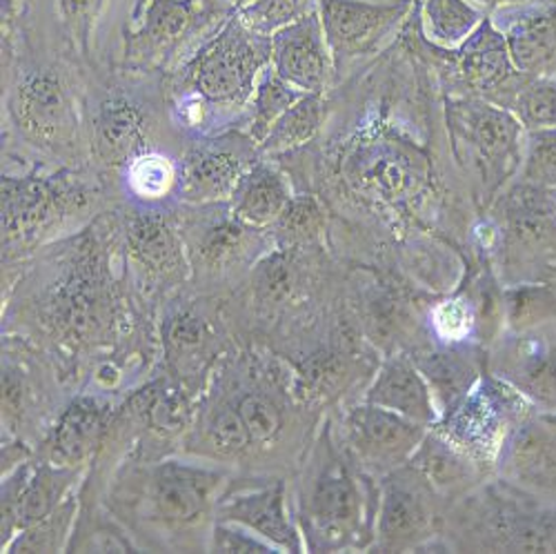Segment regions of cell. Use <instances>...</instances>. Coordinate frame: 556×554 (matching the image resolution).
Masks as SVG:
<instances>
[{"mask_svg": "<svg viewBox=\"0 0 556 554\" xmlns=\"http://www.w3.org/2000/svg\"><path fill=\"white\" fill-rule=\"evenodd\" d=\"M505 288L556 279V190L515 178L490 205Z\"/></svg>", "mask_w": 556, "mask_h": 554, "instance_id": "obj_1", "label": "cell"}, {"mask_svg": "<svg viewBox=\"0 0 556 554\" xmlns=\"http://www.w3.org/2000/svg\"><path fill=\"white\" fill-rule=\"evenodd\" d=\"M447 125L456 150L477 172L490 207L521 172L526 127L513 110L472 97L447 105Z\"/></svg>", "mask_w": 556, "mask_h": 554, "instance_id": "obj_2", "label": "cell"}, {"mask_svg": "<svg viewBox=\"0 0 556 554\" xmlns=\"http://www.w3.org/2000/svg\"><path fill=\"white\" fill-rule=\"evenodd\" d=\"M269 61L271 38L254 34L237 14H231L199 50L185 76L205 101L229 105L252 95L256 76Z\"/></svg>", "mask_w": 556, "mask_h": 554, "instance_id": "obj_3", "label": "cell"}, {"mask_svg": "<svg viewBox=\"0 0 556 554\" xmlns=\"http://www.w3.org/2000/svg\"><path fill=\"white\" fill-rule=\"evenodd\" d=\"M532 412V405L513 386L494 377L477 381L468 394L445 407L437 432L479 464H496L509 435Z\"/></svg>", "mask_w": 556, "mask_h": 554, "instance_id": "obj_4", "label": "cell"}, {"mask_svg": "<svg viewBox=\"0 0 556 554\" xmlns=\"http://www.w3.org/2000/svg\"><path fill=\"white\" fill-rule=\"evenodd\" d=\"M416 0H318L334 63L375 54L403 27Z\"/></svg>", "mask_w": 556, "mask_h": 554, "instance_id": "obj_5", "label": "cell"}, {"mask_svg": "<svg viewBox=\"0 0 556 554\" xmlns=\"http://www.w3.org/2000/svg\"><path fill=\"white\" fill-rule=\"evenodd\" d=\"M447 52L454 59L456 78L468 87L472 99L513 110L521 87L530 80L517 70L503 32L490 16L466 42Z\"/></svg>", "mask_w": 556, "mask_h": 554, "instance_id": "obj_6", "label": "cell"}, {"mask_svg": "<svg viewBox=\"0 0 556 554\" xmlns=\"http://www.w3.org/2000/svg\"><path fill=\"white\" fill-rule=\"evenodd\" d=\"M494 377L513 386L539 414H556V330L507 332L494 354Z\"/></svg>", "mask_w": 556, "mask_h": 554, "instance_id": "obj_7", "label": "cell"}, {"mask_svg": "<svg viewBox=\"0 0 556 554\" xmlns=\"http://www.w3.org/2000/svg\"><path fill=\"white\" fill-rule=\"evenodd\" d=\"M503 481L547 503H556V428L532 412L509 435L496 458Z\"/></svg>", "mask_w": 556, "mask_h": 554, "instance_id": "obj_8", "label": "cell"}, {"mask_svg": "<svg viewBox=\"0 0 556 554\" xmlns=\"http://www.w3.org/2000/svg\"><path fill=\"white\" fill-rule=\"evenodd\" d=\"M271 67L303 95L326 91L334 56L318 16V8L271 36Z\"/></svg>", "mask_w": 556, "mask_h": 554, "instance_id": "obj_9", "label": "cell"}, {"mask_svg": "<svg viewBox=\"0 0 556 554\" xmlns=\"http://www.w3.org/2000/svg\"><path fill=\"white\" fill-rule=\"evenodd\" d=\"M345 426L356 456L377 470H394L405 464L428 435L426 426L367 401L348 414Z\"/></svg>", "mask_w": 556, "mask_h": 554, "instance_id": "obj_10", "label": "cell"}, {"mask_svg": "<svg viewBox=\"0 0 556 554\" xmlns=\"http://www.w3.org/2000/svg\"><path fill=\"white\" fill-rule=\"evenodd\" d=\"M250 165L252 150L241 138H218V141L203 143L182 163L180 197L190 203L231 199L250 174Z\"/></svg>", "mask_w": 556, "mask_h": 554, "instance_id": "obj_11", "label": "cell"}, {"mask_svg": "<svg viewBox=\"0 0 556 554\" xmlns=\"http://www.w3.org/2000/svg\"><path fill=\"white\" fill-rule=\"evenodd\" d=\"M354 190L379 203H399L412 197L424 180V167L394 143H367L348 163Z\"/></svg>", "mask_w": 556, "mask_h": 554, "instance_id": "obj_12", "label": "cell"}, {"mask_svg": "<svg viewBox=\"0 0 556 554\" xmlns=\"http://www.w3.org/2000/svg\"><path fill=\"white\" fill-rule=\"evenodd\" d=\"M430 494V483L414 468L409 475L396 473L386 481L379 513V539L388 550L414 547L432 532L434 511Z\"/></svg>", "mask_w": 556, "mask_h": 554, "instance_id": "obj_13", "label": "cell"}, {"mask_svg": "<svg viewBox=\"0 0 556 554\" xmlns=\"http://www.w3.org/2000/svg\"><path fill=\"white\" fill-rule=\"evenodd\" d=\"M503 16L505 25L498 29L517 70L530 78H556V0Z\"/></svg>", "mask_w": 556, "mask_h": 554, "instance_id": "obj_14", "label": "cell"}, {"mask_svg": "<svg viewBox=\"0 0 556 554\" xmlns=\"http://www.w3.org/2000/svg\"><path fill=\"white\" fill-rule=\"evenodd\" d=\"M218 14L216 0H143L134 42L143 52H165Z\"/></svg>", "mask_w": 556, "mask_h": 554, "instance_id": "obj_15", "label": "cell"}, {"mask_svg": "<svg viewBox=\"0 0 556 554\" xmlns=\"http://www.w3.org/2000/svg\"><path fill=\"white\" fill-rule=\"evenodd\" d=\"M365 401L401 414V417L426 428L439 419L434 394L421 375L419 365L407 356H394L381 367Z\"/></svg>", "mask_w": 556, "mask_h": 554, "instance_id": "obj_16", "label": "cell"}, {"mask_svg": "<svg viewBox=\"0 0 556 554\" xmlns=\"http://www.w3.org/2000/svg\"><path fill=\"white\" fill-rule=\"evenodd\" d=\"M309 517L320 547H339L356 530L361 519V492L350 475L332 470L312 494Z\"/></svg>", "mask_w": 556, "mask_h": 554, "instance_id": "obj_17", "label": "cell"}, {"mask_svg": "<svg viewBox=\"0 0 556 554\" xmlns=\"http://www.w3.org/2000/svg\"><path fill=\"white\" fill-rule=\"evenodd\" d=\"M14 112L21 127L36 141H56L70 127L67 97L50 72L31 74L21 83Z\"/></svg>", "mask_w": 556, "mask_h": 554, "instance_id": "obj_18", "label": "cell"}, {"mask_svg": "<svg viewBox=\"0 0 556 554\" xmlns=\"http://www.w3.org/2000/svg\"><path fill=\"white\" fill-rule=\"evenodd\" d=\"M72 192L50 180L3 178V229L8 237L29 235L65 210Z\"/></svg>", "mask_w": 556, "mask_h": 554, "instance_id": "obj_19", "label": "cell"}, {"mask_svg": "<svg viewBox=\"0 0 556 554\" xmlns=\"http://www.w3.org/2000/svg\"><path fill=\"white\" fill-rule=\"evenodd\" d=\"M409 466L419 473L432 490L454 492L470 486L479 475V461L437 430L426 435L421 445L409 458Z\"/></svg>", "mask_w": 556, "mask_h": 554, "instance_id": "obj_20", "label": "cell"}, {"mask_svg": "<svg viewBox=\"0 0 556 554\" xmlns=\"http://www.w3.org/2000/svg\"><path fill=\"white\" fill-rule=\"evenodd\" d=\"M235 216L252 227L276 223L283 214L290 192L286 180L269 167H254L243 178L239 192L235 194Z\"/></svg>", "mask_w": 556, "mask_h": 554, "instance_id": "obj_21", "label": "cell"}, {"mask_svg": "<svg viewBox=\"0 0 556 554\" xmlns=\"http://www.w3.org/2000/svg\"><path fill=\"white\" fill-rule=\"evenodd\" d=\"M485 16L472 0H424L421 5L424 34L441 50H456L479 29Z\"/></svg>", "mask_w": 556, "mask_h": 554, "instance_id": "obj_22", "label": "cell"}, {"mask_svg": "<svg viewBox=\"0 0 556 554\" xmlns=\"http://www.w3.org/2000/svg\"><path fill=\"white\" fill-rule=\"evenodd\" d=\"M146 141V121L138 108L127 101H110L105 103L99 127H97V143L99 152L110 163L134 161L136 154L143 150Z\"/></svg>", "mask_w": 556, "mask_h": 554, "instance_id": "obj_23", "label": "cell"}, {"mask_svg": "<svg viewBox=\"0 0 556 554\" xmlns=\"http://www.w3.org/2000/svg\"><path fill=\"white\" fill-rule=\"evenodd\" d=\"M227 519L245 524L256 530L261 537L269 539L274 545L292 547L294 532L283 513V496L281 490H261L245 496H239L225 505Z\"/></svg>", "mask_w": 556, "mask_h": 554, "instance_id": "obj_24", "label": "cell"}, {"mask_svg": "<svg viewBox=\"0 0 556 554\" xmlns=\"http://www.w3.org/2000/svg\"><path fill=\"white\" fill-rule=\"evenodd\" d=\"M212 486V477L178 466H165L156 477L154 501L165 519L190 521L201 511Z\"/></svg>", "mask_w": 556, "mask_h": 554, "instance_id": "obj_25", "label": "cell"}, {"mask_svg": "<svg viewBox=\"0 0 556 554\" xmlns=\"http://www.w3.org/2000/svg\"><path fill=\"white\" fill-rule=\"evenodd\" d=\"M421 375L426 377L434 401L450 407L463 394H468L479 381V367L475 358L460 350H441L428 356L416 358Z\"/></svg>", "mask_w": 556, "mask_h": 554, "instance_id": "obj_26", "label": "cell"}, {"mask_svg": "<svg viewBox=\"0 0 556 554\" xmlns=\"http://www.w3.org/2000/svg\"><path fill=\"white\" fill-rule=\"evenodd\" d=\"M507 332H530L556 320V284H521L503 292Z\"/></svg>", "mask_w": 556, "mask_h": 554, "instance_id": "obj_27", "label": "cell"}, {"mask_svg": "<svg viewBox=\"0 0 556 554\" xmlns=\"http://www.w3.org/2000/svg\"><path fill=\"white\" fill-rule=\"evenodd\" d=\"M65 486L63 473L42 468L16 490L3 494V519H16L18 526L31 528L52 513Z\"/></svg>", "mask_w": 556, "mask_h": 554, "instance_id": "obj_28", "label": "cell"}, {"mask_svg": "<svg viewBox=\"0 0 556 554\" xmlns=\"http://www.w3.org/2000/svg\"><path fill=\"white\" fill-rule=\"evenodd\" d=\"M105 412L94 401H76L65 414L56 428L54 456L63 464L80 461L91 448L97 445L99 435L103 432Z\"/></svg>", "mask_w": 556, "mask_h": 554, "instance_id": "obj_29", "label": "cell"}, {"mask_svg": "<svg viewBox=\"0 0 556 554\" xmlns=\"http://www.w3.org/2000/svg\"><path fill=\"white\" fill-rule=\"evenodd\" d=\"M323 123V95H303L263 138V152H290L316 136Z\"/></svg>", "mask_w": 556, "mask_h": 554, "instance_id": "obj_30", "label": "cell"}, {"mask_svg": "<svg viewBox=\"0 0 556 554\" xmlns=\"http://www.w3.org/2000/svg\"><path fill=\"white\" fill-rule=\"evenodd\" d=\"M131 254L152 269H169L178 261V243L172 227L159 216H141L129 227Z\"/></svg>", "mask_w": 556, "mask_h": 554, "instance_id": "obj_31", "label": "cell"}, {"mask_svg": "<svg viewBox=\"0 0 556 554\" xmlns=\"http://www.w3.org/2000/svg\"><path fill=\"white\" fill-rule=\"evenodd\" d=\"M301 97L303 91L286 83L274 72V67L265 72L256 85V95H254V118H252L254 143L261 146L263 138L274 127V123L281 118Z\"/></svg>", "mask_w": 556, "mask_h": 554, "instance_id": "obj_32", "label": "cell"}, {"mask_svg": "<svg viewBox=\"0 0 556 554\" xmlns=\"http://www.w3.org/2000/svg\"><path fill=\"white\" fill-rule=\"evenodd\" d=\"M318 8V0H252L237 16L258 36L271 38Z\"/></svg>", "mask_w": 556, "mask_h": 554, "instance_id": "obj_33", "label": "cell"}, {"mask_svg": "<svg viewBox=\"0 0 556 554\" xmlns=\"http://www.w3.org/2000/svg\"><path fill=\"white\" fill-rule=\"evenodd\" d=\"M513 112L526 131L556 127V78H530L517 95Z\"/></svg>", "mask_w": 556, "mask_h": 554, "instance_id": "obj_34", "label": "cell"}, {"mask_svg": "<svg viewBox=\"0 0 556 554\" xmlns=\"http://www.w3.org/2000/svg\"><path fill=\"white\" fill-rule=\"evenodd\" d=\"M521 180L556 190V127L526 131Z\"/></svg>", "mask_w": 556, "mask_h": 554, "instance_id": "obj_35", "label": "cell"}, {"mask_svg": "<svg viewBox=\"0 0 556 554\" xmlns=\"http://www.w3.org/2000/svg\"><path fill=\"white\" fill-rule=\"evenodd\" d=\"M172 180H174L172 165L167 163V159L156 154L136 156L129 167L131 190L143 199H159L167 194Z\"/></svg>", "mask_w": 556, "mask_h": 554, "instance_id": "obj_36", "label": "cell"}, {"mask_svg": "<svg viewBox=\"0 0 556 554\" xmlns=\"http://www.w3.org/2000/svg\"><path fill=\"white\" fill-rule=\"evenodd\" d=\"M276 223L292 239H312L320 232L323 212L314 199L296 197L288 201L283 214L278 216Z\"/></svg>", "mask_w": 556, "mask_h": 554, "instance_id": "obj_37", "label": "cell"}, {"mask_svg": "<svg viewBox=\"0 0 556 554\" xmlns=\"http://www.w3.org/2000/svg\"><path fill=\"white\" fill-rule=\"evenodd\" d=\"M212 445L227 456L241 454L252 441L239 410H220L210 426Z\"/></svg>", "mask_w": 556, "mask_h": 554, "instance_id": "obj_38", "label": "cell"}, {"mask_svg": "<svg viewBox=\"0 0 556 554\" xmlns=\"http://www.w3.org/2000/svg\"><path fill=\"white\" fill-rule=\"evenodd\" d=\"M239 414L252 441H269L281 430V414L263 396L248 394L239 403Z\"/></svg>", "mask_w": 556, "mask_h": 554, "instance_id": "obj_39", "label": "cell"}, {"mask_svg": "<svg viewBox=\"0 0 556 554\" xmlns=\"http://www.w3.org/2000/svg\"><path fill=\"white\" fill-rule=\"evenodd\" d=\"M432 323L437 335L445 343H458L468 339V335L475 328V316L468 303L463 301H443L432 312Z\"/></svg>", "mask_w": 556, "mask_h": 554, "instance_id": "obj_40", "label": "cell"}, {"mask_svg": "<svg viewBox=\"0 0 556 554\" xmlns=\"http://www.w3.org/2000/svg\"><path fill=\"white\" fill-rule=\"evenodd\" d=\"M245 223L237 221H223L216 227L210 229V235L205 237L203 250L212 261H223L227 256L235 254L245 237Z\"/></svg>", "mask_w": 556, "mask_h": 554, "instance_id": "obj_41", "label": "cell"}, {"mask_svg": "<svg viewBox=\"0 0 556 554\" xmlns=\"http://www.w3.org/2000/svg\"><path fill=\"white\" fill-rule=\"evenodd\" d=\"M256 284L258 290L265 299H281L288 294L290 284H292V276H290V265L283 256H271L267 259L256 276Z\"/></svg>", "mask_w": 556, "mask_h": 554, "instance_id": "obj_42", "label": "cell"}, {"mask_svg": "<svg viewBox=\"0 0 556 554\" xmlns=\"http://www.w3.org/2000/svg\"><path fill=\"white\" fill-rule=\"evenodd\" d=\"M203 335H205V328H203L201 320L190 318V316H182V318H178V320L172 323V328H169V343H172L178 352H190V350L201 348Z\"/></svg>", "mask_w": 556, "mask_h": 554, "instance_id": "obj_43", "label": "cell"}, {"mask_svg": "<svg viewBox=\"0 0 556 554\" xmlns=\"http://www.w3.org/2000/svg\"><path fill=\"white\" fill-rule=\"evenodd\" d=\"M182 417H185V405L176 396H161L152 405V419L161 428L174 430L182 421Z\"/></svg>", "mask_w": 556, "mask_h": 554, "instance_id": "obj_44", "label": "cell"}, {"mask_svg": "<svg viewBox=\"0 0 556 554\" xmlns=\"http://www.w3.org/2000/svg\"><path fill=\"white\" fill-rule=\"evenodd\" d=\"M59 8L63 18L74 25V27H83L87 25L97 14L99 0H59Z\"/></svg>", "mask_w": 556, "mask_h": 554, "instance_id": "obj_45", "label": "cell"}, {"mask_svg": "<svg viewBox=\"0 0 556 554\" xmlns=\"http://www.w3.org/2000/svg\"><path fill=\"white\" fill-rule=\"evenodd\" d=\"M216 547L223 552H267L269 547L258 539H250L235 530H216Z\"/></svg>", "mask_w": 556, "mask_h": 554, "instance_id": "obj_46", "label": "cell"}, {"mask_svg": "<svg viewBox=\"0 0 556 554\" xmlns=\"http://www.w3.org/2000/svg\"><path fill=\"white\" fill-rule=\"evenodd\" d=\"M477 8H481L483 12H515V10H523V8H534V5H545V3H554V0H472Z\"/></svg>", "mask_w": 556, "mask_h": 554, "instance_id": "obj_47", "label": "cell"}, {"mask_svg": "<svg viewBox=\"0 0 556 554\" xmlns=\"http://www.w3.org/2000/svg\"><path fill=\"white\" fill-rule=\"evenodd\" d=\"M56 515H50V517H45V519H40L36 526L40 528V530H50V528H54L56 526ZM48 537L50 534H42V537H34V539H29V543H25V547H29V550H52V543L48 541Z\"/></svg>", "mask_w": 556, "mask_h": 554, "instance_id": "obj_48", "label": "cell"}, {"mask_svg": "<svg viewBox=\"0 0 556 554\" xmlns=\"http://www.w3.org/2000/svg\"><path fill=\"white\" fill-rule=\"evenodd\" d=\"M229 3H231V5H235V8H243V5L252 3V0H229Z\"/></svg>", "mask_w": 556, "mask_h": 554, "instance_id": "obj_49", "label": "cell"}, {"mask_svg": "<svg viewBox=\"0 0 556 554\" xmlns=\"http://www.w3.org/2000/svg\"><path fill=\"white\" fill-rule=\"evenodd\" d=\"M545 417H547V419L554 424V428H556V414H545Z\"/></svg>", "mask_w": 556, "mask_h": 554, "instance_id": "obj_50", "label": "cell"}, {"mask_svg": "<svg viewBox=\"0 0 556 554\" xmlns=\"http://www.w3.org/2000/svg\"><path fill=\"white\" fill-rule=\"evenodd\" d=\"M552 326H554V330H556V320H554V323H552Z\"/></svg>", "mask_w": 556, "mask_h": 554, "instance_id": "obj_51", "label": "cell"}, {"mask_svg": "<svg viewBox=\"0 0 556 554\" xmlns=\"http://www.w3.org/2000/svg\"><path fill=\"white\" fill-rule=\"evenodd\" d=\"M552 284H556V279H554V281H552Z\"/></svg>", "mask_w": 556, "mask_h": 554, "instance_id": "obj_52", "label": "cell"}]
</instances>
